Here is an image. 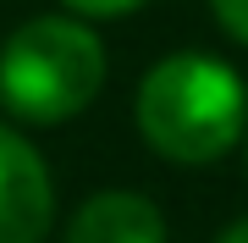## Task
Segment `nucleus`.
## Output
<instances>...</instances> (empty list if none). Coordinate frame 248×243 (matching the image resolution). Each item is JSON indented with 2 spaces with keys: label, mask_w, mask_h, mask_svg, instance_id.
I'll return each mask as SVG.
<instances>
[{
  "label": "nucleus",
  "mask_w": 248,
  "mask_h": 243,
  "mask_svg": "<svg viewBox=\"0 0 248 243\" xmlns=\"http://www.w3.org/2000/svg\"><path fill=\"white\" fill-rule=\"evenodd\" d=\"M215 243H248V216H237V221H232V227H226V232L215 238Z\"/></svg>",
  "instance_id": "0eeeda50"
},
{
  "label": "nucleus",
  "mask_w": 248,
  "mask_h": 243,
  "mask_svg": "<svg viewBox=\"0 0 248 243\" xmlns=\"http://www.w3.org/2000/svg\"><path fill=\"white\" fill-rule=\"evenodd\" d=\"M61 243H171V232H166V216H160V205L149 194L105 188L72 210Z\"/></svg>",
  "instance_id": "20e7f679"
},
{
  "label": "nucleus",
  "mask_w": 248,
  "mask_h": 243,
  "mask_svg": "<svg viewBox=\"0 0 248 243\" xmlns=\"http://www.w3.org/2000/svg\"><path fill=\"white\" fill-rule=\"evenodd\" d=\"M55 227V182L33 138L0 127V243H45Z\"/></svg>",
  "instance_id": "7ed1b4c3"
},
{
  "label": "nucleus",
  "mask_w": 248,
  "mask_h": 243,
  "mask_svg": "<svg viewBox=\"0 0 248 243\" xmlns=\"http://www.w3.org/2000/svg\"><path fill=\"white\" fill-rule=\"evenodd\" d=\"M243 155H248V133H243Z\"/></svg>",
  "instance_id": "6e6552de"
},
{
  "label": "nucleus",
  "mask_w": 248,
  "mask_h": 243,
  "mask_svg": "<svg viewBox=\"0 0 248 243\" xmlns=\"http://www.w3.org/2000/svg\"><path fill=\"white\" fill-rule=\"evenodd\" d=\"M215 22H221L226 39H237V45H248V0H210Z\"/></svg>",
  "instance_id": "39448f33"
},
{
  "label": "nucleus",
  "mask_w": 248,
  "mask_h": 243,
  "mask_svg": "<svg viewBox=\"0 0 248 243\" xmlns=\"http://www.w3.org/2000/svg\"><path fill=\"white\" fill-rule=\"evenodd\" d=\"M138 138L171 166H215L248 133V89L237 66L204 50L160 55L133 99Z\"/></svg>",
  "instance_id": "f257e3e1"
},
{
  "label": "nucleus",
  "mask_w": 248,
  "mask_h": 243,
  "mask_svg": "<svg viewBox=\"0 0 248 243\" xmlns=\"http://www.w3.org/2000/svg\"><path fill=\"white\" fill-rule=\"evenodd\" d=\"M110 78L105 45L78 11L28 17L0 45V105L28 127H61L99 99Z\"/></svg>",
  "instance_id": "f03ea898"
},
{
  "label": "nucleus",
  "mask_w": 248,
  "mask_h": 243,
  "mask_svg": "<svg viewBox=\"0 0 248 243\" xmlns=\"http://www.w3.org/2000/svg\"><path fill=\"white\" fill-rule=\"evenodd\" d=\"M61 6L78 11V17H89V22H105V17H127V11L149 6V0H61Z\"/></svg>",
  "instance_id": "423d86ee"
}]
</instances>
